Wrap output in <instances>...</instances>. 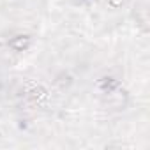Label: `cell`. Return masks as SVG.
<instances>
[{
	"label": "cell",
	"mask_w": 150,
	"mask_h": 150,
	"mask_svg": "<svg viewBox=\"0 0 150 150\" xmlns=\"http://www.w3.org/2000/svg\"><path fill=\"white\" fill-rule=\"evenodd\" d=\"M28 44H30V39H28L27 35H18V37H14L13 41H9V46H11L14 51H23L25 48H28Z\"/></svg>",
	"instance_id": "obj_1"
}]
</instances>
